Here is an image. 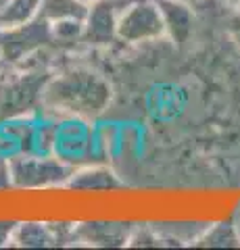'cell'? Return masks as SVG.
Here are the masks:
<instances>
[{
	"label": "cell",
	"instance_id": "8fae6325",
	"mask_svg": "<svg viewBox=\"0 0 240 250\" xmlns=\"http://www.w3.org/2000/svg\"><path fill=\"white\" fill-rule=\"evenodd\" d=\"M117 186L113 173L100 163H88V165L75 167L65 188H77V190H109Z\"/></svg>",
	"mask_w": 240,
	"mask_h": 250
},
{
	"label": "cell",
	"instance_id": "3957f363",
	"mask_svg": "<svg viewBox=\"0 0 240 250\" xmlns=\"http://www.w3.org/2000/svg\"><path fill=\"white\" fill-rule=\"evenodd\" d=\"M13 190H50L65 188L73 169L57 154L15 152L9 156Z\"/></svg>",
	"mask_w": 240,
	"mask_h": 250
},
{
	"label": "cell",
	"instance_id": "277c9868",
	"mask_svg": "<svg viewBox=\"0 0 240 250\" xmlns=\"http://www.w3.org/2000/svg\"><path fill=\"white\" fill-rule=\"evenodd\" d=\"M50 23L42 15L17 27L0 29V59L6 65H21L46 48H52Z\"/></svg>",
	"mask_w": 240,
	"mask_h": 250
},
{
	"label": "cell",
	"instance_id": "5bb4252c",
	"mask_svg": "<svg viewBox=\"0 0 240 250\" xmlns=\"http://www.w3.org/2000/svg\"><path fill=\"white\" fill-rule=\"evenodd\" d=\"M88 13V2L84 0H42L40 15L52 23L61 19H84Z\"/></svg>",
	"mask_w": 240,
	"mask_h": 250
},
{
	"label": "cell",
	"instance_id": "8992f818",
	"mask_svg": "<svg viewBox=\"0 0 240 250\" xmlns=\"http://www.w3.org/2000/svg\"><path fill=\"white\" fill-rule=\"evenodd\" d=\"M123 0H94L88 4L84 17V46L88 48H105L113 42H119V13Z\"/></svg>",
	"mask_w": 240,
	"mask_h": 250
},
{
	"label": "cell",
	"instance_id": "7a4b0ae2",
	"mask_svg": "<svg viewBox=\"0 0 240 250\" xmlns=\"http://www.w3.org/2000/svg\"><path fill=\"white\" fill-rule=\"evenodd\" d=\"M50 65L32 59L21 65H6L0 73V121L42 113V94L52 75Z\"/></svg>",
	"mask_w": 240,
	"mask_h": 250
},
{
	"label": "cell",
	"instance_id": "9a60e30c",
	"mask_svg": "<svg viewBox=\"0 0 240 250\" xmlns=\"http://www.w3.org/2000/svg\"><path fill=\"white\" fill-rule=\"evenodd\" d=\"M196 246H211V248L240 246V231L236 228V223H230V221L209 223L207 231L200 236Z\"/></svg>",
	"mask_w": 240,
	"mask_h": 250
},
{
	"label": "cell",
	"instance_id": "6da1fadb",
	"mask_svg": "<svg viewBox=\"0 0 240 250\" xmlns=\"http://www.w3.org/2000/svg\"><path fill=\"white\" fill-rule=\"evenodd\" d=\"M111 103V85L88 67H57L42 94V113L94 123Z\"/></svg>",
	"mask_w": 240,
	"mask_h": 250
},
{
	"label": "cell",
	"instance_id": "44dd1931",
	"mask_svg": "<svg viewBox=\"0 0 240 250\" xmlns=\"http://www.w3.org/2000/svg\"><path fill=\"white\" fill-rule=\"evenodd\" d=\"M4 4H6V0H0V11L4 9Z\"/></svg>",
	"mask_w": 240,
	"mask_h": 250
},
{
	"label": "cell",
	"instance_id": "7c38bea8",
	"mask_svg": "<svg viewBox=\"0 0 240 250\" xmlns=\"http://www.w3.org/2000/svg\"><path fill=\"white\" fill-rule=\"evenodd\" d=\"M42 0H6L4 9L0 11V29L17 27L36 19L40 15Z\"/></svg>",
	"mask_w": 240,
	"mask_h": 250
},
{
	"label": "cell",
	"instance_id": "d6986e66",
	"mask_svg": "<svg viewBox=\"0 0 240 250\" xmlns=\"http://www.w3.org/2000/svg\"><path fill=\"white\" fill-rule=\"evenodd\" d=\"M221 2H223V4H228V6H232V9H234V2H236V0H221Z\"/></svg>",
	"mask_w": 240,
	"mask_h": 250
},
{
	"label": "cell",
	"instance_id": "ffe728a7",
	"mask_svg": "<svg viewBox=\"0 0 240 250\" xmlns=\"http://www.w3.org/2000/svg\"><path fill=\"white\" fill-rule=\"evenodd\" d=\"M234 9H236V13L240 15V0H236V2H234Z\"/></svg>",
	"mask_w": 240,
	"mask_h": 250
},
{
	"label": "cell",
	"instance_id": "7402d4cb",
	"mask_svg": "<svg viewBox=\"0 0 240 250\" xmlns=\"http://www.w3.org/2000/svg\"><path fill=\"white\" fill-rule=\"evenodd\" d=\"M2 69H4V61L0 59V73H2Z\"/></svg>",
	"mask_w": 240,
	"mask_h": 250
},
{
	"label": "cell",
	"instance_id": "9c48e42d",
	"mask_svg": "<svg viewBox=\"0 0 240 250\" xmlns=\"http://www.w3.org/2000/svg\"><path fill=\"white\" fill-rule=\"evenodd\" d=\"M161 240V246H196L200 236L207 231L209 221H172V223H149Z\"/></svg>",
	"mask_w": 240,
	"mask_h": 250
},
{
	"label": "cell",
	"instance_id": "603a6c76",
	"mask_svg": "<svg viewBox=\"0 0 240 250\" xmlns=\"http://www.w3.org/2000/svg\"><path fill=\"white\" fill-rule=\"evenodd\" d=\"M84 2H88V4H90V2H94V0H84Z\"/></svg>",
	"mask_w": 240,
	"mask_h": 250
},
{
	"label": "cell",
	"instance_id": "4fadbf2b",
	"mask_svg": "<svg viewBox=\"0 0 240 250\" xmlns=\"http://www.w3.org/2000/svg\"><path fill=\"white\" fill-rule=\"evenodd\" d=\"M52 42L59 50H73L84 46V19H61L50 23Z\"/></svg>",
	"mask_w": 240,
	"mask_h": 250
},
{
	"label": "cell",
	"instance_id": "5b68a950",
	"mask_svg": "<svg viewBox=\"0 0 240 250\" xmlns=\"http://www.w3.org/2000/svg\"><path fill=\"white\" fill-rule=\"evenodd\" d=\"M117 34L119 42L126 44H144L167 38L157 0H123Z\"/></svg>",
	"mask_w": 240,
	"mask_h": 250
},
{
	"label": "cell",
	"instance_id": "ac0fdd59",
	"mask_svg": "<svg viewBox=\"0 0 240 250\" xmlns=\"http://www.w3.org/2000/svg\"><path fill=\"white\" fill-rule=\"evenodd\" d=\"M234 40H236L238 48H240V19L236 21V27H234Z\"/></svg>",
	"mask_w": 240,
	"mask_h": 250
},
{
	"label": "cell",
	"instance_id": "ba28073f",
	"mask_svg": "<svg viewBox=\"0 0 240 250\" xmlns=\"http://www.w3.org/2000/svg\"><path fill=\"white\" fill-rule=\"evenodd\" d=\"M161 17L165 23V36L174 44L188 42L195 25V13L186 0H157Z\"/></svg>",
	"mask_w": 240,
	"mask_h": 250
},
{
	"label": "cell",
	"instance_id": "e0dca14e",
	"mask_svg": "<svg viewBox=\"0 0 240 250\" xmlns=\"http://www.w3.org/2000/svg\"><path fill=\"white\" fill-rule=\"evenodd\" d=\"M15 225H17V221H9V219H0V248L11 244V238H13Z\"/></svg>",
	"mask_w": 240,
	"mask_h": 250
},
{
	"label": "cell",
	"instance_id": "2e32d148",
	"mask_svg": "<svg viewBox=\"0 0 240 250\" xmlns=\"http://www.w3.org/2000/svg\"><path fill=\"white\" fill-rule=\"evenodd\" d=\"M13 190L11 182V167H9V156L0 154V192Z\"/></svg>",
	"mask_w": 240,
	"mask_h": 250
},
{
	"label": "cell",
	"instance_id": "52a82bcc",
	"mask_svg": "<svg viewBox=\"0 0 240 250\" xmlns=\"http://www.w3.org/2000/svg\"><path fill=\"white\" fill-rule=\"evenodd\" d=\"M136 225L123 221H84L75 223L73 244L82 246H128Z\"/></svg>",
	"mask_w": 240,
	"mask_h": 250
},
{
	"label": "cell",
	"instance_id": "30bf717a",
	"mask_svg": "<svg viewBox=\"0 0 240 250\" xmlns=\"http://www.w3.org/2000/svg\"><path fill=\"white\" fill-rule=\"evenodd\" d=\"M9 246H15V248L55 246L50 223L48 221H17Z\"/></svg>",
	"mask_w": 240,
	"mask_h": 250
}]
</instances>
